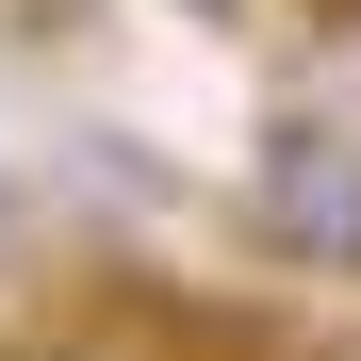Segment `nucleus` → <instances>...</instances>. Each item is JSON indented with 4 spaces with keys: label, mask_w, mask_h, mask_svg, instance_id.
<instances>
[{
    "label": "nucleus",
    "mask_w": 361,
    "mask_h": 361,
    "mask_svg": "<svg viewBox=\"0 0 361 361\" xmlns=\"http://www.w3.org/2000/svg\"><path fill=\"white\" fill-rule=\"evenodd\" d=\"M247 230L295 279H361V132L345 115H279L247 148Z\"/></svg>",
    "instance_id": "obj_1"
},
{
    "label": "nucleus",
    "mask_w": 361,
    "mask_h": 361,
    "mask_svg": "<svg viewBox=\"0 0 361 361\" xmlns=\"http://www.w3.org/2000/svg\"><path fill=\"white\" fill-rule=\"evenodd\" d=\"M17 247H33V197H17V180H0V263H17Z\"/></svg>",
    "instance_id": "obj_2"
},
{
    "label": "nucleus",
    "mask_w": 361,
    "mask_h": 361,
    "mask_svg": "<svg viewBox=\"0 0 361 361\" xmlns=\"http://www.w3.org/2000/svg\"><path fill=\"white\" fill-rule=\"evenodd\" d=\"M180 17H247V0H180Z\"/></svg>",
    "instance_id": "obj_3"
}]
</instances>
